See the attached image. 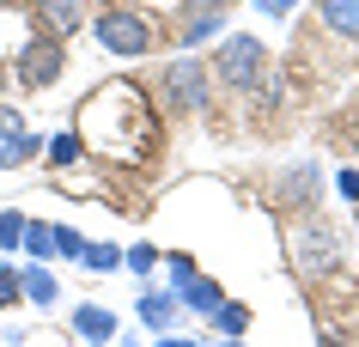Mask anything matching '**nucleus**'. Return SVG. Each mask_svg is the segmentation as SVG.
<instances>
[{
    "label": "nucleus",
    "instance_id": "nucleus-1",
    "mask_svg": "<svg viewBox=\"0 0 359 347\" xmlns=\"http://www.w3.org/2000/svg\"><path fill=\"white\" fill-rule=\"evenodd\" d=\"M104 158H116V165H140V158H152V147H158V122H152L147 110V92L140 86H128V79H116V86H104V92H92V104H86V135Z\"/></svg>",
    "mask_w": 359,
    "mask_h": 347
},
{
    "label": "nucleus",
    "instance_id": "nucleus-2",
    "mask_svg": "<svg viewBox=\"0 0 359 347\" xmlns=\"http://www.w3.org/2000/svg\"><path fill=\"white\" fill-rule=\"evenodd\" d=\"M97 43L110 49V55H147L152 49V25L140 19V13H128V6H110V13H97Z\"/></svg>",
    "mask_w": 359,
    "mask_h": 347
},
{
    "label": "nucleus",
    "instance_id": "nucleus-3",
    "mask_svg": "<svg viewBox=\"0 0 359 347\" xmlns=\"http://www.w3.org/2000/svg\"><path fill=\"white\" fill-rule=\"evenodd\" d=\"M61 67H67V61H61V43H55V37H31V43L19 49V86H31V92L55 86Z\"/></svg>",
    "mask_w": 359,
    "mask_h": 347
},
{
    "label": "nucleus",
    "instance_id": "nucleus-4",
    "mask_svg": "<svg viewBox=\"0 0 359 347\" xmlns=\"http://www.w3.org/2000/svg\"><path fill=\"white\" fill-rule=\"evenodd\" d=\"M256 74H262V43H256V37L238 31V37L219 43V79H226V86L244 92V86H256Z\"/></svg>",
    "mask_w": 359,
    "mask_h": 347
},
{
    "label": "nucleus",
    "instance_id": "nucleus-5",
    "mask_svg": "<svg viewBox=\"0 0 359 347\" xmlns=\"http://www.w3.org/2000/svg\"><path fill=\"white\" fill-rule=\"evenodd\" d=\"M165 97H170V104H183V110H201V104H208V67H201L195 55L170 61V74H165Z\"/></svg>",
    "mask_w": 359,
    "mask_h": 347
},
{
    "label": "nucleus",
    "instance_id": "nucleus-6",
    "mask_svg": "<svg viewBox=\"0 0 359 347\" xmlns=\"http://www.w3.org/2000/svg\"><path fill=\"white\" fill-rule=\"evenodd\" d=\"M226 25V0H189V13L177 19V37L183 43H201V37H213Z\"/></svg>",
    "mask_w": 359,
    "mask_h": 347
},
{
    "label": "nucleus",
    "instance_id": "nucleus-7",
    "mask_svg": "<svg viewBox=\"0 0 359 347\" xmlns=\"http://www.w3.org/2000/svg\"><path fill=\"white\" fill-rule=\"evenodd\" d=\"M299 268H304V274L335 268V231H323V226H299Z\"/></svg>",
    "mask_w": 359,
    "mask_h": 347
},
{
    "label": "nucleus",
    "instance_id": "nucleus-8",
    "mask_svg": "<svg viewBox=\"0 0 359 347\" xmlns=\"http://www.w3.org/2000/svg\"><path fill=\"white\" fill-rule=\"evenodd\" d=\"M37 19H43V31L49 37H74L79 25H86V13H79V0H37Z\"/></svg>",
    "mask_w": 359,
    "mask_h": 347
},
{
    "label": "nucleus",
    "instance_id": "nucleus-9",
    "mask_svg": "<svg viewBox=\"0 0 359 347\" xmlns=\"http://www.w3.org/2000/svg\"><path fill=\"white\" fill-rule=\"evenodd\" d=\"M317 13L329 31H341V37H359V0H317Z\"/></svg>",
    "mask_w": 359,
    "mask_h": 347
},
{
    "label": "nucleus",
    "instance_id": "nucleus-10",
    "mask_svg": "<svg viewBox=\"0 0 359 347\" xmlns=\"http://www.w3.org/2000/svg\"><path fill=\"white\" fill-rule=\"evenodd\" d=\"M74 329L86 335V341H110V335H116V317L104 305H79L74 311Z\"/></svg>",
    "mask_w": 359,
    "mask_h": 347
},
{
    "label": "nucleus",
    "instance_id": "nucleus-11",
    "mask_svg": "<svg viewBox=\"0 0 359 347\" xmlns=\"http://www.w3.org/2000/svg\"><path fill=\"white\" fill-rule=\"evenodd\" d=\"M19 292H25V299H31L37 311L61 299V287H55V274H49V268H25V274H19Z\"/></svg>",
    "mask_w": 359,
    "mask_h": 347
},
{
    "label": "nucleus",
    "instance_id": "nucleus-12",
    "mask_svg": "<svg viewBox=\"0 0 359 347\" xmlns=\"http://www.w3.org/2000/svg\"><path fill=\"white\" fill-rule=\"evenodd\" d=\"M31 153H43L37 135H25V128H19V135H0V171H19Z\"/></svg>",
    "mask_w": 359,
    "mask_h": 347
},
{
    "label": "nucleus",
    "instance_id": "nucleus-13",
    "mask_svg": "<svg viewBox=\"0 0 359 347\" xmlns=\"http://www.w3.org/2000/svg\"><path fill=\"white\" fill-rule=\"evenodd\" d=\"M183 305H195V311H208V317H213V311L226 305V292L213 287V280H201V274H189V280H183Z\"/></svg>",
    "mask_w": 359,
    "mask_h": 347
},
{
    "label": "nucleus",
    "instance_id": "nucleus-14",
    "mask_svg": "<svg viewBox=\"0 0 359 347\" xmlns=\"http://www.w3.org/2000/svg\"><path fill=\"white\" fill-rule=\"evenodd\" d=\"M19 244L43 262V256H55V226H43V219H25V238H19Z\"/></svg>",
    "mask_w": 359,
    "mask_h": 347
},
{
    "label": "nucleus",
    "instance_id": "nucleus-15",
    "mask_svg": "<svg viewBox=\"0 0 359 347\" xmlns=\"http://www.w3.org/2000/svg\"><path fill=\"white\" fill-rule=\"evenodd\" d=\"M170 311H177V299H170V292H147V299H140V323H147V329H165Z\"/></svg>",
    "mask_w": 359,
    "mask_h": 347
},
{
    "label": "nucleus",
    "instance_id": "nucleus-16",
    "mask_svg": "<svg viewBox=\"0 0 359 347\" xmlns=\"http://www.w3.org/2000/svg\"><path fill=\"white\" fill-rule=\"evenodd\" d=\"M79 158H86V140L79 135H55L49 140V165H55V171H67V165H79Z\"/></svg>",
    "mask_w": 359,
    "mask_h": 347
},
{
    "label": "nucleus",
    "instance_id": "nucleus-17",
    "mask_svg": "<svg viewBox=\"0 0 359 347\" xmlns=\"http://www.w3.org/2000/svg\"><path fill=\"white\" fill-rule=\"evenodd\" d=\"M79 262H86V268H97V274H110V268H122V250H116V244H86V250H79Z\"/></svg>",
    "mask_w": 359,
    "mask_h": 347
},
{
    "label": "nucleus",
    "instance_id": "nucleus-18",
    "mask_svg": "<svg viewBox=\"0 0 359 347\" xmlns=\"http://www.w3.org/2000/svg\"><path fill=\"white\" fill-rule=\"evenodd\" d=\"M19 238H25V219L19 213H0V250H19Z\"/></svg>",
    "mask_w": 359,
    "mask_h": 347
},
{
    "label": "nucleus",
    "instance_id": "nucleus-19",
    "mask_svg": "<svg viewBox=\"0 0 359 347\" xmlns=\"http://www.w3.org/2000/svg\"><path fill=\"white\" fill-rule=\"evenodd\" d=\"M79 250H86V238H79L74 226H55V256H74L79 262Z\"/></svg>",
    "mask_w": 359,
    "mask_h": 347
},
{
    "label": "nucleus",
    "instance_id": "nucleus-20",
    "mask_svg": "<svg viewBox=\"0 0 359 347\" xmlns=\"http://www.w3.org/2000/svg\"><path fill=\"white\" fill-rule=\"evenodd\" d=\"M213 323H219V329H231V335H238V329L250 323V311H244V305H219V311H213Z\"/></svg>",
    "mask_w": 359,
    "mask_h": 347
},
{
    "label": "nucleus",
    "instance_id": "nucleus-21",
    "mask_svg": "<svg viewBox=\"0 0 359 347\" xmlns=\"http://www.w3.org/2000/svg\"><path fill=\"white\" fill-rule=\"evenodd\" d=\"M19 299H25V292H19V274L0 262V311H6V305H19Z\"/></svg>",
    "mask_w": 359,
    "mask_h": 347
},
{
    "label": "nucleus",
    "instance_id": "nucleus-22",
    "mask_svg": "<svg viewBox=\"0 0 359 347\" xmlns=\"http://www.w3.org/2000/svg\"><path fill=\"white\" fill-rule=\"evenodd\" d=\"M122 262H128V268H134V274H147V268H152V262H158V250H152V244H134V250H128V256H122Z\"/></svg>",
    "mask_w": 359,
    "mask_h": 347
},
{
    "label": "nucleus",
    "instance_id": "nucleus-23",
    "mask_svg": "<svg viewBox=\"0 0 359 347\" xmlns=\"http://www.w3.org/2000/svg\"><path fill=\"white\" fill-rule=\"evenodd\" d=\"M256 6H262L268 19H286V13H292V0H256Z\"/></svg>",
    "mask_w": 359,
    "mask_h": 347
},
{
    "label": "nucleus",
    "instance_id": "nucleus-24",
    "mask_svg": "<svg viewBox=\"0 0 359 347\" xmlns=\"http://www.w3.org/2000/svg\"><path fill=\"white\" fill-rule=\"evenodd\" d=\"M335 183H341V195H359V171H341Z\"/></svg>",
    "mask_w": 359,
    "mask_h": 347
},
{
    "label": "nucleus",
    "instance_id": "nucleus-25",
    "mask_svg": "<svg viewBox=\"0 0 359 347\" xmlns=\"http://www.w3.org/2000/svg\"><path fill=\"white\" fill-rule=\"evenodd\" d=\"M158 347H201V341H189V335H158Z\"/></svg>",
    "mask_w": 359,
    "mask_h": 347
}]
</instances>
